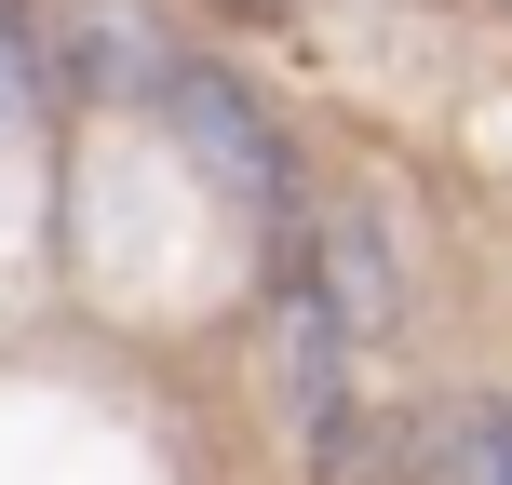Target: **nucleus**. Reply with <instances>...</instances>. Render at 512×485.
Listing matches in <instances>:
<instances>
[{"label": "nucleus", "mask_w": 512, "mask_h": 485, "mask_svg": "<svg viewBox=\"0 0 512 485\" xmlns=\"http://www.w3.org/2000/svg\"><path fill=\"white\" fill-rule=\"evenodd\" d=\"M445 485H512V418H459L445 432Z\"/></svg>", "instance_id": "1"}]
</instances>
